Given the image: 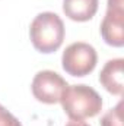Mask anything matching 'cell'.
Masks as SVG:
<instances>
[{
	"label": "cell",
	"instance_id": "1",
	"mask_svg": "<svg viewBox=\"0 0 124 126\" xmlns=\"http://www.w3.org/2000/svg\"><path fill=\"white\" fill-rule=\"evenodd\" d=\"M60 103L70 120H85L96 116L102 109V98L93 88L88 85H67L63 91Z\"/></svg>",
	"mask_w": 124,
	"mask_h": 126
},
{
	"label": "cell",
	"instance_id": "2",
	"mask_svg": "<svg viewBox=\"0 0 124 126\" xmlns=\"http://www.w3.org/2000/svg\"><path fill=\"white\" fill-rule=\"evenodd\" d=\"M32 46L39 53H53L60 48L64 40V24L59 15L42 12L35 16L29 28Z\"/></svg>",
	"mask_w": 124,
	"mask_h": 126
},
{
	"label": "cell",
	"instance_id": "3",
	"mask_svg": "<svg viewBox=\"0 0 124 126\" xmlns=\"http://www.w3.org/2000/svg\"><path fill=\"white\" fill-rule=\"evenodd\" d=\"M96 51L88 43H73L70 44L62 57L63 69L72 76H86L96 66Z\"/></svg>",
	"mask_w": 124,
	"mask_h": 126
},
{
	"label": "cell",
	"instance_id": "4",
	"mask_svg": "<svg viewBox=\"0 0 124 126\" xmlns=\"http://www.w3.org/2000/svg\"><path fill=\"white\" fill-rule=\"evenodd\" d=\"M67 82L53 70H41L32 79V94L45 104H56L60 101Z\"/></svg>",
	"mask_w": 124,
	"mask_h": 126
},
{
	"label": "cell",
	"instance_id": "5",
	"mask_svg": "<svg viewBox=\"0 0 124 126\" xmlns=\"http://www.w3.org/2000/svg\"><path fill=\"white\" fill-rule=\"evenodd\" d=\"M124 0H108L107 13L101 24V35L104 41L112 47L124 44Z\"/></svg>",
	"mask_w": 124,
	"mask_h": 126
},
{
	"label": "cell",
	"instance_id": "6",
	"mask_svg": "<svg viewBox=\"0 0 124 126\" xmlns=\"http://www.w3.org/2000/svg\"><path fill=\"white\" fill-rule=\"evenodd\" d=\"M123 59L108 60L99 73V82L102 87L114 95H123Z\"/></svg>",
	"mask_w": 124,
	"mask_h": 126
},
{
	"label": "cell",
	"instance_id": "7",
	"mask_svg": "<svg viewBox=\"0 0 124 126\" xmlns=\"http://www.w3.org/2000/svg\"><path fill=\"white\" fill-rule=\"evenodd\" d=\"M98 10V0H63V12L76 22L92 19Z\"/></svg>",
	"mask_w": 124,
	"mask_h": 126
},
{
	"label": "cell",
	"instance_id": "8",
	"mask_svg": "<svg viewBox=\"0 0 124 126\" xmlns=\"http://www.w3.org/2000/svg\"><path fill=\"white\" fill-rule=\"evenodd\" d=\"M101 126H123V101L104 114L101 119Z\"/></svg>",
	"mask_w": 124,
	"mask_h": 126
},
{
	"label": "cell",
	"instance_id": "9",
	"mask_svg": "<svg viewBox=\"0 0 124 126\" xmlns=\"http://www.w3.org/2000/svg\"><path fill=\"white\" fill-rule=\"evenodd\" d=\"M0 126H22L21 122L0 104Z\"/></svg>",
	"mask_w": 124,
	"mask_h": 126
},
{
	"label": "cell",
	"instance_id": "10",
	"mask_svg": "<svg viewBox=\"0 0 124 126\" xmlns=\"http://www.w3.org/2000/svg\"><path fill=\"white\" fill-rule=\"evenodd\" d=\"M66 126H89V125H88V123H85V122H82V120H80V122H76V120H72L70 123H67Z\"/></svg>",
	"mask_w": 124,
	"mask_h": 126
}]
</instances>
